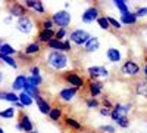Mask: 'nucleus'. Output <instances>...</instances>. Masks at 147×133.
Listing matches in <instances>:
<instances>
[{
	"instance_id": "33",
	"label": "nucleus",
	"mask_w": 147,
	"mask_h": 133,
	"mask_svg": "<svg viewBox=\"0 0 147 133\" xmlns=\"http://www.w3.org/2000/svg\"><path fill=\"white\" fill-rule=\"evenodd\" d=\"M28 83H31L32 86L38 87L40 84L43 83V77H41V76H30V77H28Z\"/></svg>"
},
{
	"instance_id": "5",
	"label": "nucleus",
	"mask_w": 147,
	"mask_h": 133,
	"mask_svg": "<svg viewBox=\"0 0 147 133\" xmlns=\"http://www.w3.org/2000/svg\"><path fill=\"white\" fill-rule=\"evenodd\" d=\"M140 65L136 62V61H131V59H128L127 62L122 64L121 67V74L122 76H125V77H136L138 76V72H140Z\"/></svg>"
},
{
	"instance_id": "28",
	"label": "nucleus",
	"mask_w": 147,
	"mask_h": 133,
	"mask_svg": "<svg viewBox=\"0 0 147 133\" xmlns=\"http://www.w3.org/2000/svg\"><path fill=\"white\" fill-rule=\"evenodd\" d=\"M15 115H16V108L15 106H9V108H5L3 111H0V118L12 120Z\"/></svg>"
},
{
	"instance_id": "17",
	"label": "nucleus",
	"mask_w": 147,
	"mask_h": 133,
	"mask_svg": "<svg viewBox=\"0 0 147 133\" xmlns=\"http://www.w3.org/2000/svg\"><path fill=\"white\" fill-rule=\"evenodd\" d=\"M106 58L112 64H118L122 59V53H121V50L118 49V47H109V49L106 50Z\"/></svg>"
},
{
	"instance_id": "15",
	"label": "nucleus",
	"mask_w": 147,
	"mask_h": 133,
	"mask_svg": "<svg viewBox=\"0 0 147 133\" xmlns=\"http://www.w3.org/2000/svg\"><path fill=\"white\" fill-rule=\"evenodd\" d=\"M27 80H28V77L24 74L16 76L15 80L12 81V92H22L24 87H25V84H27Z\"/></svg>"
},
{
	"instance_id": "46",
	"label": "nucleus",
	"mask_w": 147,
	"mask_h": 133,
	"mask_svg": "<svg viewBox=\"0 0 147 133\" xmlns=\"http://www.w3.org/2000/svg\"><path fill=\"white\" fill-rule=\"evenodd\" d=\"M3 44H5V42H3V39H0V47H2Z\"/></svg>"
},
{
	"instance_id": "23",
	"label": "nucleus",
	"mask_w": 147,
	"mask_h": 133,
	"mask_svg": "<svg viewBox=\"0 0 147 133\" xmlns=\"http://www.w3.org/2000/svg\"><path fill=\"white\" fill-rule=\"evenodd\" d=\"M136 93L143 98H147V80H140L136 84Z\"/></svg>"
},
{
	"instance_id": "14",
	"label": "nucleus",
	"mask_w": 147,
	"mask_h": 133,
	"mask_svg": "<svg viewBox=\"0 0 147 133\" xmlns=\"http://www.w3.org/2000/svg\"><path fill=\"white\" fill-rule=\"evenodd\" d=\"M99 49H100V40L96 35H91L90 40L84 44V52H87V53H94Z\"/></svg>"
},
{
	"instance_id": "40",
	"label": "nucleus",
	"mask_w": 147,
	"mask_h": 133,
	"mask_svg": "<svg viewBox=\"0 0 147 133\" xmlns=\"http://www.w3.org/2000/svg\"><path fill=\"white\" fill-rule=\"evenodd\" d=\"M99 113H100V115H103V117H109L110 114H112V110H109V108H105V106H103V108H100Z\"/></svg>"
},
{
	"instance_id": "18",
	"label": "nucleus",
	"mask_w": 147,
	"mask_h": 133,
	"mask_svg": "<svg viewBox=\"0 0 147 133\" xmlns=\"http://www.w3.org/2000/svg\"><path fill=\"white\" fill-rule=\"evenodd\" d=\"M34 101H35V105H37V108H38V111H40L41 114H44V115H49V113H50V110H52L50 104H49L44 98H41V96L35 98Z\"/></svg>"
},
{
	"instance_id": "45",
	"label": "nucleus",
	"mask_w": 147,
	"mask_h": 133,
	"mask_svg": "<svg viewBox=\"0 0 147 133\" xmlns=\"http://www.w3.org/2000/svg\"><path fill=\"white\" fill-rule=\"evenodd\" d=\"M143 72H144V76H146V78H147V65L143 67Z\"/></svg>"
},
{
	"instance_id": "31",
	"label": "nucleus",
	"mask_w": 147,
	"mask_h": 133,
	"mask_svg": "<svg viewBox=\"0 0 147 133\" xmlns=\"http://www.w3.org/2000/svg\"><path fill=\"white\" fill-rule=\"evenodd\" d=\"M0 61H3L7 67H12V68H13V70H16L18 68V62L15 61V59L13 58H12V56H5V55H0Z\"/></svg>"
},
{
	"instance_id": "47",
	"label": "nucleus",
	"mask_w": 147,
	"mask_h": 133,
	"mask_svg": "<svg viewBox=\"0 0 147 133\" xmlns=\"http://www.w3.org/2000/svg\"><path fill=\"white\" fill-rule=\"evenodd\" d=\"M0 133H5V130H3L2 127H0Z\"/></svg>"
},
{
	"instance_id": "8",
	"label": "nucleus",
	"mask_w": 147,
	"mask_h": 133,
	"mask_svg": "<svg viewBox=\"0 0 147 133\" xmlns=\"http://www.w3.org/2000/svg\"><path fill=\"white\" fill-rule=\"evenodd\" d=\"M100 12H99V8L97 6H90L87 8L84 12H82V15H81V21L85 22V24H90V22H94L97 21L100 16Z\"/></svg>"
},
{
	"instance_id": "1",
	"label": "nucleus",
	"mask_w": 147,
	"mask_h": 133,
	"mask_svg": "<svg viewBox=\"0 0 147 133\" xmlns=\"http://www.w3.org/2000/svg\"><path fill=\"white\" fill-rule=\"evenodd\" d=\"M47 65L52 70L60 71L65 70L69 65V58L65 52H57V50H52L47 55Z\"/></svg>"
},
{
	"instance_id": "49",
	"label": "nucleus",
	"mask_w": 147,
	"mask_h": 133,
	"mask_svg": "<svg viewBox=\"0 0 147 133\" xmlns=\"http://www.w3.org/2000/svg\"><path fill=\"white\" fill-rule=\"evenodd\" d=\"M146 37H147V28H146Z\"/></svg>"
},
{
	"instance_id": "7",
	"label": "nucleus",
	"mask_w": 147,
	"mask_h": 133,
	"mask_svg": "<svg viewBox=\"0 0 147 133\" xmlns=\"http://www.w3.org/2000/svg\"><path fill=\"white\" fill-rule=\"evenodd\" d=\"M16 28L22 34H30L34 30V22H32V19L30 16L25 15V16H22V18H19L16 21Z\"/></svg>"
},
{
	"instance_id": "13",
	"label": "nucleus",
	"mask_w": 147,
	"mask_h": 133,
	"mask_svg": "<svg viewBox=\"0 0 147 133\" xmlns=\"http://www.w3.org/2000/svg\"><path fill=\"white\" fill-rule=\"evenodd\" d=\"M9 15L13 18L16 16L18 19L22 18V16H25L27 15V8L25 5H21V3H12L10 8H9Z\"/></svg>"
},
{
	"instance_id": "3",
	"label": "nucleus",
	"mask_w": 147,
	"mask_h": 133,
	"mask_svg": "<svg viewBox=\"0 0 147 133\" xmlns=\"http://www.w3.org/2000/svg\"><path fill=\"white\" fill-rule=\"evenodd\" d=\"M52 19H53V22H55V25H57L59 28H65L66 30V27L71 24V21H72V15L69 14L68 10H57V12H55L53 14V16H52Z\"/></svg>"
},
{
	"instance_id": "48",
	"label": "nucleus",
	"mask_w": 147,
	"mask_h": 133,
	"mask_svg": "<svg viewBox=\"0 0 147 133\" xmlns=\"http://www.w3.org/2000/svg\"><path fill=\"white\" fill-rule=\"evenodd\" d=\"M31 133H38V132H35V130H34V132H31Z\"/></svg>"
},
{
	"instance_id": "25",
	"label": "nucleus",
	"mask_w": 147,
	"mask_h": 133,
	"mask_svg": "<svg viewBox=\"0 0 147 133\" xmlns=\"http://www.w3.org/2000/svg\"><path fill=\"white\" fill-rule=\"evenodd\" d=\"M19 104L22 106H31L34 104V98H31V96L25 92H21L19 93Z\"/></svg>"
},
{
	"instance_id": "39",
	"label": "nucleus",
	"mask_w": 147,
	"mask_h": 133,
	"mask_svg": "<svg viewBox=\"0 0 147 133\" xmlns=\"http://www.w3.org/2000/svg\"><path fill=\"white\" fill-rule=\"evenodd\" d=\"M136 15H137V18H143V16H146V15H147V8H144V6L137 8Z\"/></svg>"
},
{
	"instance_id": "50",
	"label": "nucleus",
	"mask_w": 147,
	"mask_h": 133,
	"mask_svg": "<svg viewBox=\"0 0 147 133\" xmlns=\"http://www.w3.org/2000/svg\"><path fill=\"white\" fill-rule=\"evenodd\" d=\"M146 80H147V78H146Z\"/></svg>"
},
{
	"instance_id": "4",
	"label": "nucleus",
	"mask_w": 147,
	"mask_h": 133,
	"mask_svg": "<svg viewBox=\"0 0 147 133\" xmlns=\"http://www.w3.org/2000/svg\"><path fill=\"white\" fill-rule=\"evenodd\" d=\"M131 108H132L131 104H116V105H113V110H112L110 117H112V120L116 123L118 120L128 117V113L131 111Z\"/></svg>"
},
{
	"instance_id": "12",
	"label": "nucleus",
	"mask_w": 147,
	"mask_h": 133,
	"mask_svg": "<svg viewBox=\"0 0 147 133\" xmlns=\"http://www.w3.org/2000/svg\"><path fill=\"white\" fill-rule=\"evenodd\" d=\"M77 93H78V89L75 87H63L59 92V99L63 102H71L77 96Z\"/></svg>"
},
{
	"instance_id": "35",
	"label": "nucleus",
	"mask_w": 147,
	"mask_h": 133,
	"mask_svg": "<svg viewBox=\"0 0 147 133\" xmlns=\"http://www.w3.org/2000/svg\"><path fill=\"white\" fill-rule=\"evenodd\" d=\"M99 130L103 132V133H116V127L110 126V124H103V126L99 127Z\"/></svg>"
},
{
	"instance_id": "37",
	"label": "nucleus",
	"mask_w": 147,
	"mask_h": 133,
	"mask_svg": "<svg viewBox=\"0 0 147 133\" xmlns=\"http://www.w3.org/2000/svg\"><path fill=\"white\" fill-rule=\"evenodd\" d=\"M107 19H109L110 27H113V28H116V30H121V28H122L121 21H118V19H115V18H112V16H107Z\"/></svg>"
},
{
	"instance_id": "42",
	"label": "nucleus",
	"mask_w": 147,
	"mask_h": 133,
	"mask_svg": "<svg viewBox=\"0 0 147 133\" xmlns=\"http://www.w3.org/2000/svg\"><path fill=\"white\" fill-rule=\"evenodd\" d=\"M31 76H40V68L37 67V65L31 68Z\"/></svg>"
},
{
	"instance_id": "36",
	"label": "nucleus",
	"mask_w": 147,
	"mask_h": 133,
	"mask_svg": "<svg viewBox=\"0 0 147 133\" xmlns=\"http://www.w3.org/2000/svg\"><path fill=\"white\" fill-rule=\"evenodd\" d=\"M85 105H87V108L91 110V108H97L100 104H99V101H97L96 98H87L85 99Z\"/></svg>"
},
{
	"instance_id": "9",
	"label": "nucleus",
	"mask_w": 147,
	"mask_h": 133,
	"mask_svg": "<svg viewBox=\"0 0 147 133\" xmlns=\"http://www.w3.org/2000/svg\"><path fill=\"white\" fill-rule=\"evenodd\" d=\"M16 129L21 130V132H28V133H31V132H34V124H32L31 118H30L27 114L21 113V114H19V120H18V123H16Z\"/></svg>"
},
{
	"instance_id": "41",
	"label": "nucleus",
	"mask_w": 147,
	"mask_h": 133,
	"mask_svg": "<svg viewBox=\"0 0 147 133\" xmlns=\"http://www.w3.org/2000/svg\"><path fill=\"white\" fill-rule=\"evenodd\" d=\"M102 104H103V106H105V108H109V110H113V105L110 104V101H109V99H106V96L103 98Z\"/></svg>"
},
{
	"instance_id": "24",
	"label": "nucleus",
	"mask_w": 147,
	"mask_h": 133,
	"mask_svg": "<svg viewBox=\"0 0 147 133\" xmlns=\"http://www.w3.org/2000/svg\"><path fill=\"white\" fill-rule=\"evenodd\" d=\"M40 44L37 43V42H32V43H30L27 47H25V50H24V53L25 55H28V56H31V55H37V53H40Z\"/></svg>"
},
{
	"instance_id": "20",
	"label": "nucleus",
	"mask_w": 147,
	"mask_h": 133,
	"mask_svg": "<svg viewBox=\"0 0 147 133\" xmlns=\"http://www.w3.org/2000/svg\"><path fill=\"white\" fill-rule=\"evenodd\" d=\"M25 8L27 9H32L35 10L37 14H44V6H43V2H40V0H25Z\"/></svg>"
},
{
	"instance_id": "10",
	"label": "nucleus",
	"mask_w": 147,
	"mask_h": 133,
	"mask_svg": "<svg viewBox=\"0 0 147 133\" xmlns=\"http://www.w3.org/2000/svg\"><path fill=\"white\" fill-rule=\"evenodd\" d=\"M88 76L91 80H97V78H105L109 76V70L103 65H93L87 70Z\"/></svg>"
},
{
	"instance_id": "6",
	"label": "nucleus",
	"mask_w": 147,
	"mask_h": 133,
	"mask_svg": "<svg viewBox=\"0 0 147 133\" xmlns=\"http://www.w3.org/2000/svg\"><path fill=\"white\" fill-rule=\"evenodd\" d=\"M63 80L69 84V87H75V89H81L84 86V78L77 74L75 71H68L63 74Z\"/></svg>"
},
{
	"instance_id": "2",
	"label": "nucleus",
	"mask_w": 147,
	"mask_h": 133,
	"mask_svg": "<svg viewBox=\"0 0 147 133\" xmlns=\"http://www.w3.org/2000/svg\"><path fill=\"white\" fill-rule=\"evenodd\" d=\"M90 37H91V35L88 34V31L81 30V28L74 30V31L69 33V42L74 43L75 46H84L85 43L90 40Z\"/></svg>"
},
{
	"instance_id": "34",
	"label": "nucleus",
	"mask_w": 147,
	"mask_h": 133,
	"mask_svg": "<svg viewBox=\"0 0 147 133\" xmlns=\"http://www.w3.org/2000/svg\"><path fill=\"white\" fill-rule=\"evenodd\" d=\"M53 25H55V22L52 18H44L43 19V24H41V30H53Z\"/></svg>"
},
{
	"instance_id": "38",
	"label": "nucleus",
	"mask_w": 147,
	"mask_h": 133,
	"mask_svg": "<svg viewBox=\"0 0 147 133\" xmlns=\"http://www.w3.org/2000/svg\"><path fill=\"white\" fill-rule=\"evenodd\" d=\"M65 37H66V30L65 28H59L56 31V34H55V39L56 40H63Z\"/></svg>"
},
{
	"instance_id": "27",
	"label": "nucleus",
	"mask_w": 147,
	"mask_h": 133,
	"mask_svg": "<svg viewBox=\"0 0 147 133\" xmlns=\"http://www.w3.org/2000/svg\"><path fill=\"white\" fill-rule=\"evenodd\" d=\"M65 124H66L69 129H72V130H82V124L78 121V120L72 118V117H66V118H65Z\"/></svg>"
},
{
	"instance_id": "11",
	"label": "nucleus",
	"mask_w": 147,
	"mask_h": 133,
	"mask_svg": "<svg viewBox=\"0 0 147 133\" xmlns=\"http://www.w3.org/2000/svg\"><path fill=\"white\" fill-rule=\"evenodd\" d=\"M47 46L50 47L52 50H57V52H68V50H71L69 39H66V40H56V39H53L52 42L47 43Z\"/></svg>"
},
{
	"instance_id": "16",
	"label": "nucleus",
	"mask_w": 147,
	"mask_h": 133,
	"mask_svg": "<svg viewBox=\"0 0 147 133\" xmlns=\"http://www.w3.org/2000/svg\"><path fill=\"white\" fill-rule=\"evenodd\" d=\"M103 92V83H100L99 80H91L88 83V93L91 98H96Z\"/></svg>"
},
{
	"instance_id": "29",
	"label": "nucleus",
	"mask_w": 147,
	"mask_h": 133,
	"mask_svg": "<svg viewBox=\"0 0 147 133\" xmlns=\"http://www.w3.org/2000/svg\"><path fill=\"white\" fill-rule=\"evenodd\" d=\"M62 108L60 106H52V110H50V113H49V118L52 120V121H57V120L62 117Z\"/></svg>"
},
{
	"instance_id": "21",
	"label": "nucleus",
	"mask_w": 147,
	"mask_h": 133,
	"mask_svg": "<svg viewBox=\"0 0 147 133\" xmlns=\"http://www.w3.org/2000/svg\"><path fill=\"white\" fill-rule=\"evenodd\" d=\"M55 31L53 30H41L38 33V40L43 42V43H49V42H52L55 39Z\"/></svg>"
},
{
	"instance_id": "19",
	"label": "nucleus",
	"mask_w": 147,
	"mask_h": 133,
	"mask_svg": "<svg viewBox=\"0 0 147 133\" xmlns=\"http://www.w3.org/2000/svg\"><path fill=\"white\" fill-rule=\"evenodd\" d=\"M121 24L122 25H134V24H137V21H138V18H137V15H136V12H127V14H124V15H121Z\"/></svg>"
},
{
	"instance_id": "43",
	"label": "nucleus",
	"mask_w": 147,
	"mask_h": 133,
	"mask_svg": "<svg viewBox=\"0 0 147 133\" xmlns=\"http://www.w3.org/2000/svg\"><path fill=\"white\" fill-rule=\"evenodd\" d=\"M6 95H7V92L0 90V101H6Z\"/></svg>"
},
{
	"instance_id": "22",
	"label": "nucleus",
	"mask_w": 147,
	"mask_h": 133,
	"mask_svg": "<svg viewBox=\"0 0 147 133\" xmlns=\"http://www.w3.org/2000/svg\"><path fill=\"white\" fill-rule=\"evenodd\" d=\"M22 92H25V93H28L31 98H38V96H41L40 95V87H37V86H32L31 83H28V80H27V84H25V87H24V90Z\"/></svg>"
},
{
	"instance_id": "44",
	"label": "nucleus",
	"mask_w": 147,
	"mask_h": 133,
	"mask_svg": "<svg viewBox=\"0 0 147 133\" xmlns=\"http://www.w3.org/2000/svg\"><path fill=\"white\" fill-rule=\"evenodd\" d=\"M5 81V72L2 71V70H0V84H2Z\"/></svg>"
},
{
	"instance_id": "32",
	"label": "nucleus",
	"mask_w": 147,
	"mask_h": 133,
	"mask_svg": "<svg viewBox=\"0 0 147 133\" xmlns=\"http://www.w3.org/2000/svg\"><path fill=\"white\" fill-rule=\"evenodd\" d=\"M97 25H99L102 30H109L110 28V24H109L107 16H100L99 19H97Z\"/></svg>"
},
{
	"instance_id": "30",
	"label": "nucleus",
	"mask_w": 147,
	"mask_h": 133,
	"mask_svg": "<svg viewBox=\"0 0 147 133\" xmlns=\"http://www.w3.org/2000/svg\"><path fill=\"white\" fill-rule=\"evenodd\" d=\"M16 50H15V47L9 44V43H5L2 47H0V55H5V56H12V55H15Z\"/></svg>"
},
{
	"instance_id": "26",
	"label": "nucleus",
	"mask_w": 147,
	"mask_h": 133,
	"mask_svg": "<svg viewBox=\"0 0 147 133\" xmlns=\"http://www.w3.org/2000/svg\"><path fill=\"white\" fill-rule=\"evenodd\" d=\"M112 3L121 12V15H124V14H127V12H129V6H128V3L125 2V0H113Z\"/></svg>"
}]
</instances>
